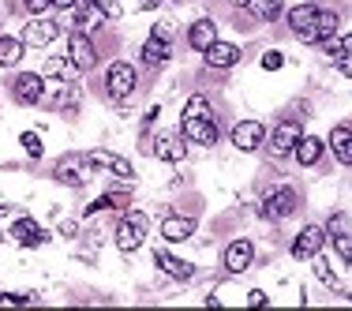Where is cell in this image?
Masks as SVG:
<instances>
[{"label":"cell","instance_id":"6da1fadb","mask_svg":"<svg viewBox=\"0 0 352 311\" xmlns=\"http://www.w3.org/2000/svg\"><path fill=\"white\" fill-rule=\"evenodd\" d=\"M180 136L188 142H195V147H214L217 142V120H214L206 98H199V94L188 98L184 116H180Z\"/></svg>","mask_w":352,"mask_h":311},{"label":"cell","instance_id":"7a4b0ae2","mask_svg":"<svg viewBox=\"0 0 352 311\" xmlns=\"http://www.w3.org/2000/svg\"><path fill=\"white\" fill-rule=\"evenodd\" d=\"M296 206H300V191L285 184V188L266 191V199L258 203V214H263L266 222H285V217H289Z\"/></svg>","mask_w":352,"mask_h":311},{"label":"cell","instance_id":"3957f363","mask_svg":"<svg viewBox=\"0 0 352 311\" xmlns=\"http://www.w3.org/2000/svg\"><path fill=\"white\" fill-rule=\"evenodd\" d=\"M146 240V214L142 210H128L116 225V248L120 251H139Z\"/></svg>","mask_w":352,"mask_h":311},{"label":"cell","instance_id":"277c9868","mask_svg":"<svg viewBox=\"0 0 352 311\" xmlns=\"http://www.w3.org/2000/svg\"><path fill=\"white\" fill-rule=\"evenodd\" d=\"M135 83H139V75H135V68H131L128 61H113V64H109V72H105V90H109V98H113V102L128 98L131 90H135Z\"/></svg>","mask_w":352,"mask_h":311},{"label":"cell","instance_id":"5b68a950","mask_svg":"<svg viewBox=\"0 0 352 311\" xmlns=\"http://www.w3.org/2000/svg\"><path fill=\"white\" fill-rule=\"evenodd\" d=\"M12 98L19 105H38L45 98V75L41 72H19L12 79Z\"/></svg>","mask_w":352,"mask_h":311},{"label":"cell","instance_id":"8992f818","mask_svg":"<svg viewBox=\"0 0 352 311\" xmlns=\"http://www.w3.org/2000/svg\"><path fill=\"white\" fill-rule=\"evenodd\" d=\"M90 173H94V165H90L87 154H68L56 165V180L68 184V188H82V184L90 180Z\"/></svg>","mask_w":352,"mask_h":311},{"label":"cell","instance_id":"52a82bcc","mask_svg":"<svg viewBox=\"0 0 352 311\" xmlns=\"http://www.w3.org/2000/svg\"><path fill=\"white\" fill-rule=\"evenodd\" d=\"M289 27H292V34H300L304 41H318L315 34V15H318V8L311 4V0H300L296 8H289Z\"/></svg>","mask_w":352,"mask_h":311},{"label":"cell","instance_id":"ba28073f","mask_svg":"<svg viewBox=\"0 0 352 311\" xmlns=\"http://www.w3.org/2000/svg\"><path fill=\"white\" fill-rule=\"evenodd\" d=\"M90 165L94 169H105V173H113V176H120V180H135V169H131V162L128 158H120V154H113V150H90Z\"/></svg>","mask_w":352,"mask_h":311},{"label":"cell","instance_id":"9c48e42d","mask_svg":"<svg viewBox=\"0 0 352 311\" xmlns=\"http://www.w3.org/2000/svg\"><path fill=\"white\" fill-rule=\"evenodd\" d=\"M150 150H154V158H162V162H184V154H188V139L180 136V131H162L154 142H150Z\"/></svg>","mask_w":352,"mask_h":311},{"label":"cell","instance_id":"30bf717a","mask_svg":"<svg viewBox=\"0 0 352 311\" xmlns=\"http://www.w3.org/2000/svg\"><path fill=\"white\" fill-rule=\"evenodd\" d=\"M322 244H326L322 225H304V229L296 233V240H292V255L296 259H315L318 251H322Z\"/></svg>","mask_w":352,"mask_h":311},{"label":"cell","instance_id":"8fae6325","mask_svg":"<svg viewBox=\"0 0 352 311\" xmlns=\"http://www.w3.org/2000/svg\"><path fill=\"white\" fill-rule=\"evenodd\" d=\"M23 45H34V49H41V45H49V41H56L60 38V27H56L53 19H41V15H34V19L23 27Z\"/></svg>","mask_w":352,"mask_h":311},{"label":"cell","instance_id":"7c38bea8","mask_svg":"<svg viewBox=\"0 0 352 311\" xmlns=\"http://www.w3.org/2000/svg\"><path fill=\"white\" fill-rule=\"evenodd\" d=\"M232 147L236 150H244V154H251V150H258L266 142V128L258 120H240L236 128H232Z\"/></svg>","mask_w":352,"mask_h":311},{"label":"cell","instance_id":"4fadbf2b","mask_svg":"<svg viewBox=\"0 0 352 311\" xmlns=\"http://www.w3.org/2000/svg\"><path fill=\"white\" fill-rule=\"evenodd\" d=\"M68 61H72L79 72H90V68L98 64V49L90 45V38L82 34V30H75V34L68 38Z\"/></svg>","mask_w":352,"mask_h":311},{"label":"cell","instance_id":"5bb4252c","mask_svg":"<svg viewBox=\"0 0 352 311\" xmlns=\"http://www.w3.org/2000/svg\"><path fill=\"white\" fill-rule=\"evenodd\" d=\"M139 56H142V64H146L150 72H157V68H165V64H169V56H173V45H169L165 38L150 34L146 41H142Z\"/></svg>","mask_w":352,"mask_h":311},{"label":"cell","instance_id":"9a60e30c","mask_svg":"<svg viewBox=\"0 0 352 311\" xmlns=\"http://www.w3.org/2000/svg\"><path fill=\"white\" fill-rule=\"evenodd\" d=\"M206 68H232V64H240V45L236 41H221L214 38L210 49H206Z\"/></svg>","mask_w":352,"mask_h":311},{"label":"cell","instance_id":"2e32d148","mask_svg":"<svg viewBox=\"0 0 352 311\" xmlns=\"http://www.w3.org/2000/svg\"><path fill=\"white\" fill-rule=\"evenodd\" d=\"M251 263H255V244L251 240H232L225 248V270L229 274H244Z\"/></svg>","mask_w":352,"mask_h":311},{"label":"cell","instance_id":"e0dca14e","mask_svg":"<svg viewBox=\"0 0 352 311\" xmlns=\"http://www.w3.org/2000/svg\"><path fill=\"white\" fill-rule=\"evenodd\" d=\"M131 203V188H128V180H124V188L116 184V188H109L102 199H94V203L87 206V217H94V214H102V210H124Z\"/></svg>","mask_w":352,"mask_h":311},{"label":"cell","instance_id":"ac0fdd59","mask_svg":"<svg viewBox=\"0 0 352 311\" xmlns=\"http://www.w3.org/2000/svg\"><path fill=\"white\" fill-rule=\"evenodd\" d=\"M300 142V124H292V120H285V124H278V128L270 131V150L278 158H285V154H292V147Z\"/></svg>","mask_w":352,"mask_h":311},{"label":"cell","instance_id":"d6986e66","mask_svg":"<svg viewBox=\"0 0 352 311\" xmlns=\"http://www.w3.org/2000/svg\"><path fill=\"white\" fill-rule=\"evenodd\" d=\"M154 263L162 274H169L173 281H188V277H195V266L184 263V259H176L173 251H154Z\"/></svg>","mask_w":352,"mask_h":311},{"label":"cell","instance_id":"ffe728a7","mask_svg":"<svg viewBox=\"0 0 352 311\" xmlns=\"http://www.w3.org/2000/svg\"><path fill=\"white\" fill-rule=\"evenodd\" d=\"M214 38H217V23L214 19H195L188 27V45L195 49V53H206Z\"/></svg>","mask_w":352,"mask_h":311},{"label":"cell","instance_id":"44dd1931","mask_svg":"<svg viewBox=\"0 0 352 311\" xmlns=\"http://www.w3.org/2000/svg\"><path fill=\"white\" fill-rule=\"evenodd\" d=\"M191 233H195V217H188V214H169L162 222V237L165 240H188Z\"/></svg>","mask_w":352,"mask_h":311},{"label":"cell","instance_id":"7402d4cb","mask_svg":"<svg viewBox=\"0 0 352 311\" xmlns=\"http://www.w3.org/2000/svg\"><path fill=\"white\" fill-rule=\"evenodd\" d=\"M12 237L23 244V248H38V244H45L49 240V233L45 229H38L34 222H30V217H19V222L12 225Z\"/></svg>","mask_w":352,"mask_h":311},{"label":"cell","instance_id":"603a6c76","mask_svg":"<svg viewBox=\"0 0 352 311\" xmlns=\"http://www.w3.org/2000/svg\"><path fill=\"white\" fill-rule=\"evenodd\" d=\"M322 150H326V142L318 136H300V142L292 147V154H296L300 165H315L318 158H322Z\"/></svg>","mask_w":352,"mask_h":311},{"label":"cell","instance_id":"cb8c5ba5","mask_svg":"<svg viewBox=\"0 0 352 311\" xmlns=\"http://www.w3.org/2000/svg\"><path fill=\"white\" fill-rule=\"evenodd\" d=\"M330 150H333V158H338L341 165H352V128H333L330 131Z\"/></svg>","mask_w":352,"mask_h":311},{"label":"cell","instance_id":"d4e9b609","mask_svg":"<svg viewBox=\"0 0 352 311\" xmlns=\"http://www.w3.org/2000/svg\"><path fill=\"white\" fill-rule=\"evenodd\" d=\"M105 23V12H102V4H82V8H75V30H98Z\"/></svg>","mask_w":352,"mask_h":311},{"label":"cell","instance_id":"484cf974","mask_svg":"<svg viewBox=\"0 0 352 311\" xmlns=\"http://www.w3.org/2000/svg\"><path fill=\"white\" fill-rule=\"evenodd\" d=\"M23 53H27V45H23V38L0 34V68H15V64L23 61Z\"/></svg>","mask_w":352,"mask_h":311},{"label":"cell","instance_id":"4316f807","mask_svg":"<svg viewBox=\"0 0 352 311\" xmlns=\"http://www.w3.org/2000/svg\"><path fill=\"white\" fill-rule=\"evenodd\" d=\"M244 8L255 15L258 23H274V19H281V15H285V4H281V0H248Z\"/></svg>","mask_w":352,"mask_h":311},{"label":"cell","instance_id":"83f0119b","mask_svg":"<svg viewBox=\"0 0 352 311\" xmlns=\"http://www.w3.org/2000/svg\"><path fill=\"white\" fill-rule=\"evenodd\" d=\"M338 27H341V15L330 12V8H318V15H315V34H318V41L333 38V34H338Z\"/></svg>","mask_w":352,"mask_h":311},{"label":"cell","instance_id":"f1b7e54d","mask_svg":"<svg viewBox=\"0 0 352 311\" xmlns=\"http://www.w3.org/2000/svg\"><path fill=\"white\" fill-rule=\"evenodd\" d=\"M79 72L68 56H49L45 64H41V75H49V79H72V75Z\"/></svg>","mask_w":352,"mask_h":311},{"label":"cell","instance_id":"f546056e","mask_svg":"<svg viewBox=\"0 0 352 311\" xmlns=\"http://www.w3.org/2000/svg\"><path fill=\"white\" fill-rule=\"evenodd\" d=\"M75 98H79V90H75L68 79H64L60 87L53 90V105H56V109H60V105H64V109H72V105H75Z\"/></svg>","mask_w":352,"mask_h":311},{"label":"cell","instance_id":"4dcf8cb0","mask_svg":"<svg viewBox=\"0 0 352 311\" xmlns=\"http://www.w3.org/2000/svg\"><path fill=\"white\" fill-rule=\"evenodd\" d=\"M311 263H315V274H318V281H322V285H330V289H338V274H333L330 270V263H326V259H322V251H318V255L311 259Z\"/></svg>","mask_w":352,"mask_h":311},{"label":"cell","instance_id":"1f68e13d","mask_svg":"<svg viewBox=\"0 0 352 311\" xmlns=\"http://www.w3.org/2000/svg\"><path fill=\"white\" fill-rule=\"evenodd\" d=\"M19 142H23V150H27L30 158H41V139L34 136V131H23V136H19Z\"/></svg>","mask_w":352,"mask_h":311},{"label":"cell","instance_id":"d6a6232c","mask_svg":"<svg viewBox=\"0 0 352 311\" xmlns=\"http://www.w3.org/2000/svg\"><path fill=\"white\" fill-rule=\"evenodd\" d=\"M345 222H349V214H341V210H338V214L330 217V225H326V229H330V237H333V233H345Z\"/></svg>","mask_w":352,"mask_h":311},{"label":"cell","instance_id":"836d02e7","mask_svg":"<svg viewBox=\"0 0 352 311\" xmlns=\"http://www.w3.org/2000/svg\"><path fill=\"white\" fill-rule=\"evenodd\" d=\"M281 64H285V56H281V53H266V56H263V68H266V72H278Z\"/></svg>","mask_w":352,"mask_h":311},{"label":"cell","instance_id":"e575fe53","mask_svg":"<svg viewBox=\"0 0 352 311\" xmlns=\"http://www.w3.org/2000/svg\"><path fill=\"white\" fill-rule=\"evenodd\" d=\"M23 4H27V12L41 15V12H49V8H53V0H23Z\"/></svg>","mask_w":352,"mask_h":311},{"label":"cell","instance_id":"d590c367","mask_svg":"<svg viewBox=\"0 0 352 311\" xmlns=\"http://www.w3.org/2000/svg\"><path fill=\"white\" fill-rule=\"evenodd\" d=\"M333 61H338V72L345 75V79H352V56L341 53V56H333Z\"/></svg>","mask_w":352,"mask_h":311},{"label":"cell","instance_id":"8d00e7d4","mask_svg":"<svg viewBox=\"0 0 352 311\" xmlns=\"http://www.w3.org/2000/svg\"><path fill=\"white\" fill-rule=\"evenodd\" d=\"M0 304H30V297H19V292H0Z\"/></svg>","mask_w":352,"mask_h":311},{"label":"cell","instance_id":"74e56055","mask_svg":"<svg viewBox=\"0 0 352 311\" xmlns=\"http://www.w3.org/2000/svg\"><path fill=\"white\" fill-rule=\"evenodd\" d=\"M248 304H251V308H263V304H266V292H263V289L248 292Z\"/></svg>","mask_w":352,"mask_h":311},{"label":"cell","instance_id":"f35d334b","mask_svg":"<svg viewBox=\"0 0 352 311\" xmlns=\"http://www.w3.org/2000/svg\"><path fill=\"white\" fill-rule=\"evenodd\" d=\"M60 233H64V237H75L79 229H75V222H64V225H60Z\"/></svg>","mask_w":352,"mask_h":311},{"label":"cell","instance_id":"ab89813d","mask_svg":"<svg viewBox=\"0 0 352 311\" xmlns=\"http://www.w3.org/2000/svg\"><path fill=\"white\" fill-rule=\"evenodd\" d=\"M341 53H349V56H352V34L341 38Z\"/></svg>","mask_w":352,"mask_h":311},{"label":"cell","instance_id":"60d3db41","mask_svg":"<svg viewBox=\"0 0 352 311\" xmlns=\"http://www.w3.org/2000/svg\"><path fill=\"white\" fill-rule=\"evenodd\" d=\"M165 4V0H142V8H146V12H150V8H162Z\"/></svg>","mask_w":352,"mask_h":311},{"label":"cell","instance_id":"b9f144b4","mask_svg":"<svg viewBox=\"0 0 352 311\" xmlns=\"http://www.w3.org/2000/svg\"><path fill=\"white\" fill-rule=\"evenodd\" d=\"M53 8H75V0H53Z\"/></svg>","mask_w":352,"mask_h":311},{"label":"cell","instance_id":"7bdbcfd3","mask_svg":"<svg viewBox=\"0 0 352 311\" xmlns=\"http://www.w3.org/2000/svg\"><path fill=\"white\" fill-rule=\"evenodd\" d=\"M0 217H8V206H0Z\"/></svg>","mask_w":352,"mask_h":311},{"label":"cell","instance_id":"ee69618b","mask_svg":"<svg viewBox=\"0 0 352 311\" xmlns=\"http://www.w3.org/2000/svg\"><path fill=\"white\" fill-rule=\"evenodd\" d=\"M232 4H236V8H240V4H248V0H232Z\"/></svg>","mask_w":352,"mask_h":311},{"label":"cell","instance_id":"f6af8a7d","mask_svg":"<svg viewBox=\"0 0 352 311\" xmlns=\"http://www.w3.org/2000/svg\"><path fill=\"white\" fill-rule=\"evenodd\" d=\"M82 4H98V0H82Z\"/></svg>","mask_w":352,"mask_h":311},{"label":"cell","instance_id":"bcb514c9","mask_svg":"<svg viewBox=\"0 0 352 311\" xmlns=\"http://www.w3.org/2000/svg\"><path fill=\"white\" fill-rule=\"evenodd\" d=\"M349 300H352V292H349Z\"/></svg>","mask_w":352,"mask_h":311}]
</instances>
